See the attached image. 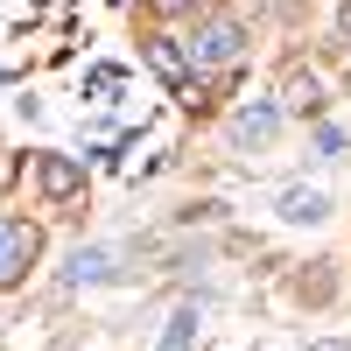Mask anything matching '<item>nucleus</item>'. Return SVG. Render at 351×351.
<instances>
[{
    "mask_svg": "<svg viewBox=\"0 0 351 351\" xmlns=\"http://www.w3.org/2000/svg\"><path fill=\"white\" fill-rule=\"evenodd\" d=\"M112 274H120V267H112L106 246H77L71 267H64V288H99V281H112Z\"/></svg>",
    "mask_w": 351,
    "mask_h": 351,
    "instance_id": "39448f33",
    "label": "nucleus"
},
{
    "mask_svg": "<svg viewBox=\"0 0 351 351\" xmlns=\"http://www.w3.org/2000/svg\"><path fill=\"white\" fill-rule=\"evenodd\" d=\"M281 106L302 112V120H316V112H324V84H316L309 71H295V77H288V92H281Z\"/></svg>",
    "mask_w": 351,
    "mask_h": 351,
    "instance_id": "0eeeda50",
    "label": "nucleus"
},
{
    "mask_svg": "<svg viewBox=\"0 0 351 351\" xmlns=\"http://www.w3.org/2000/svg\"><path fill=\"white\" fill-rule=\"evenodd\" d=\"M84 92H99V99H106V92H120V71H112V64L92 71V77H84Z\"/></svg>",
    "mask_w": 351,
    "mask_h": 351,
    "instance_id": "9d476101",
    "label": "nucleus"
},
{
    "mask_svg": "<svg viewBox=\"0 0 351 351\" xmlns=\"http://www.w3.org/2000/svg\"><path fill=\"white\" fill-rule=\"evenodd\" d=\"M337 36L351 43V0H344V8H337Z\"/></svg>",
    "mask_w": 351,
    "mask_h": 351,
    "instance_id": "f8f14e48",
    "label": "nucleus"
},
{
    "mask_svg": "<svg viewBox=\"0 0 351 351\" xmlns=\"http://www.w3.org/2000/svg\"><path fill=\"white\" fill-rule=\"evenodd\" d=\"M316 351H344V344H337V337H324V344H316Z\"/></svg>",
    "mask_w": 351,
    "mask_h": 351,
    "instance_id": "ddd939ff",
    "label": "nucleus"
},
{
    "mask_svg": "<svg viewBox=\"0 0 351 351\" xmlns=\"http://www.w3.org/2000/svg\"><path fill=\"white\" fill-rule=\"evenodd\" d=\"M274 127H281V106H267V99H260V106H239V120H232V148H239V155L267 148Z\"/></svg>",
    "mask_w": 351,
    "mask_h": 351,
    "instance_id": "7ed1b4c3",
    "label": "nucleus"
},
{
    "mask_svg": "<svg viewBox=\"0 0 351 351\" xmlns=\"http://www.w3.org/2000/svg\"><path fill=\"white\" fill-rule=\"evenodd\" d=\"M183 56H190L197 71H225V64H239V56H246V28L232 21V14H211V21L190 36V49H183Z\"/></svg>",
    "mask_w": 351,
    "mask_h": 351,
    "instance_id": "f257e3e1",
    "label": "nucleus"
},
{
    "mask_svg": "<svg viewBox=\"0 0 351 351\" xmlns=\"http://www.w3.org/2000/svg\"><path fill=\"white\" fill-rule=\"evenodd\" d=\"M148 56H155V64H162V71H169V77H183V64H190V56H183V49H169V43H155V49H148Z\"/></svg>",
    "mask_w": 351,
    "mask_h": 351,
    "instance_id": "1a4fd4ad",
    "label": "nucleus"
},
{
    "mask_svg": "<svg viewBox=\"0 0 351 351\" xmlns=\"http://www.w3.org/2000/svg\"><path fill=\"white\" fill-rule=\"evenodd\" d=\"M274 211H281L288 225H324V218H330V197H324V190H281Z\"/></svg>",
    "mask_w": 351,
    "mask_h": 351,
    "instance_id": "423d86ee",
    "label": "nucleus"
},
{
    "mask_svg": "<svg viewBox=\"0 0 351 351\" xmlns=\"http://www.w3.org/2000/svg\"><path fill=\"white\" fill-rule=\"evenodd\" d=\"M36 183H43V197H49V204H64V197H77V190H84V169H77L71 155H43V162H36Z\"/></svg>",
    "mask_w": 351,
    "mask_h": 351,
    "instance_id": "20e7f679",
    "label": "nucleus"
},
{
    "mask_svg": "<svg viewBox=\"0 0 351 351\" xmlns=\"http://www.w3.org/2000/svg\"><path fill=\"white\" fill-rule=\"evenodd\" d=\"M36 253H43V232L28 225V218H8V211H0V288H14L28 267H36Z\"/></svg>",
    "mask_w": 351,
    "mask_h": 351,
    "instance_id": "f03ea898",
    "label": "nucleus"
},
{
    "mask_svg": "<svg viewBox=\"0 0 351 351\" xmlns=\"http://www.w3.org/2000/svg\"><path fill=\"white\" fill-rule=\"evenodd\" d=\"M197 324H204V309L183 302V309L169 316V330H162V351H190V344H197Z\"/></svg>",
    "mask_w": 351,
    "mask_h": 351,
    "instance_id": "6e6552de",
    "label": "nucleus"
},
{
    "mask_svg": "<svg viewBox=\"0 0 351 351\" xmlns=\"http://www.w3.org/2000/svg\"><path fill=\"white\" fill-rule=\"evenodd\" d=\"M190 8H204V0H155V14H190Z\"/></svg>",
    "mask_w": 351,
    "mask_h": 351,
    "instance_id": "9b49d317",
    "label": "nucleus"
}]
</instances>
